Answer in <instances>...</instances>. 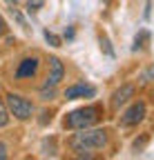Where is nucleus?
Returning <instances> with one entry per match:
<instances>
[{
	"label": "nucleus",
	"instance_id": "1",
	"mask_svg": "<svg viewBox=\"0 0 154 160\" xmlns=\"http://www.w3.org/2000/svg\"><path fill=\"white\" fill-rule=\"evenodd\" d=\"M107 145V131L105 129H81V133H74L69 140L72 151L78 156H89L92 151H98Z\"/></svg>",
	"mask_w": 154,
	"mask_h": 160
},
{
	"label": "nucleus",
	"instance_id": "2",
	"mask_svg": "<svg viewBox=\"0 0 154 160\" xmlns=\"http://www.w3.org/2000/svg\"><path fill=\"white\" fill-rule=\"evenodd\" d=\"M98 118H101V107H81V109H74L72 113H67L65 118V127L67 129H76V131H81V129H87L92 125L98 122Z\"/></svg>",
	"mask_w": 154,
	"mask_h": 160
},
{
	"label": "nucleus",
	"instance_id": "3",
	"mask_svg": "<svg viewBox=\"0 0 154 160\" xmlns=\"http://www.w3.org/2000/svg\"><path fill=\"white\" fill-rule=\"evenodd\" d=\"M7 109L13 113V118L18 120H29L34 113V105L31 100L18 96V93H7Z\"/></svg>",
	"mask_w": 154,
	"mask_h": 160
},
{
	"label": "nucleus",
	"instance_id": "4",
	"mask_svg": "<svg viewBox=\"0 0 154 160\" xmlns=\"http://www.w3.org/2000/svg\"><path fill=\"white\" fill-rule=\"evenodd\" d=\"M143 118H145V102H134L121 116V125L123 127H134V125H139Z\"/></svg>",
	"mask_w": 154,
	"mask_h": 160
},
{
	"label": "nucleus",
	"instance_id": "5",
	"mask_svg": "<svg viewBox=\"0 0 154 160\" xmlns=\"http://www.w3.org/2000/svg\"><path fill=\"white\" fill-rule=\"evenodd\" d=\"M63 76H65V67H63V62L58 58H49V76H47V82H45V87H56L63 80Z\"/></svg>",
	"mask_w": 154,
	"mask_h": 160
},
{
	"label": "nucleus",
	"instance_id": "6",
	"mask_svg": "<svg viewBox=\"0 0 154 160\" xmlns=\"http://www.w3.org/2000/svg\"><path fill=\"white\" fill-rule=\"evenodd\" d=\"M96 96V89L89 87V85H72L65 89V98L67 100H76V98H94Z\"/></svg>",
	"mask_w": 154,
	"mask_h": 160
},
{
	"label": "nucleus",
	"instance_id": "7",
	"mask_svg": "<svg viewBox=\"0 0 154 160\" xmlns=\"http://www.w3.org/2000/svg\"><path fill=\"white\" fill-rule=\"evenodd\" d=\"M130 98H134V87H132V85H123L121 89L114 91V96H112V107H114V109H121L125 102H130Z\"/></svg>",
	"mask_w": 154,
	"mask_h": 160
},
{
	"label": "nucleus",
	"instance_id": "8",
	"mask_svg": "<svg viewBox=\"0 0 154 160\" xmlns=\"http://www.w3.org/2000/svg\"><path fill=\"white\" fill-rule=\"evenodd\" d=\"M38 71V58H25L16 69V78H31Z\"/></svg>",
	"mask_w": 154,
	"mask_h": 160
},
{
	"label": "nucleus",
	"instance_id": "9",
	"mask_svg": "<svg viewBox=\"0 0 154 160\" xmlns=\"http://www.w3.org/2000/svg\"><path fill=\"white\" fill-rule=\"evenodd\" d=\"M9 122V109H7V102H3V98H0V129L7 127Z\"/></svg>",
	"mask_w": 154,
	"mask_h": 160
},
{
	"label": "nucleus",
	"instance_id": "10",
	"mask_svg": "<svg viewBox=\"0 0 154 160\" xmlns=\"http://www.w3.org/2000/svg\"><path fill=\"white\" fill-rule=\"evenodd\" d=\"M98 40H101V49L112 58V56H114V49H112V45H109V38H107L105 33H101V36H98Z\"/></svg>",
	"mask_w": 154,
	"mask_h": 160
},
{
	"label": "nucleus",
	"instance_id": "11",
	"mask_svg": "<svg viewBox=\"0 0 154 160\" xmlns=\"http://www.w3.org/2000/svg\"><path fill=\"white\" fill-rule=\"evenodd\" d=\"M43 36H45V40H47L51 47H61V38L56 36V33H51L49 29H45V33H43Z\"/></svg>",
	"mask_w": 154,
	"mask_h": 160
},
{
	"label": "nucleus",
	"instance_id": "12",
	"mask_svg": "<svg viewBox=\"0 0 154 160\" xmlns=\"http://www.w3.org/2000/svg\"><path fill=\"white\" fill-rule=\"evenodd\" d=\"M147 38H150V36H147V31H141L136 38H134V49H141V47H143V42H147Z\"/></svg>",
	"mask_w": 154,
	"mask_h": 160
},
{
	"label": "nucleus",
	"instance_id": "13",
	"mask_svg": "<svg viewBox=\"0 0 154 160\" xmlns=\"http://www.w3.org/2000/svg\"><path fill=\"white\" fill-rule=\"evenodd\" d=\"M38 7H43V0H27V11H38Z\"/></svg>",
	"mask_w": 154,
	"mask_h": 160
},
{
	"label": "nucleus",
	"instance_id": "14",
	"mask_svg": "<svg viewBox=\"0 0 154 160\" xmlns=\"http://www.w3.org/2000/svg\"><path fill=\"white\" fill-rule=\"evenodd\" d=\"M145 142H147V136H143L141 140L136 138V140H134V149H136V151H141V149L145 147Z\"/></svg>",
	"mask_w": 154,
	"mask_h": 160
},
{
	"label": "nucleus",
	"instance_id": "15",
	"mask_svg": "<svg viewBox=\"0 0 154 160\" xmlns=\"http://www.w3.org/2000/svg\"><path fill=\"white\" fill-rule=\"evenodd\" d=\"M5 158H7V145L0 142V160H5Z\"/></svg>",
	"mask_w": 154,
	"mask_h": 160
},
{
	"label": "nucleus",
	"instance_id": "16",
	"mask_svg": "<svg viewBox=\"0 0 154 160\" xmlns=\"http://www.w3.org/2000/svg\"><path fill=\"white\" fill-rule=\"evenodd\" d=\"M5 31H7V22H5V18L0 16V36H5Z\"/></svg>",
	"mask_w": 154,
	"mask_h": 160
},
{
	"label": "nucleus",
	"instance_id": "17",
	"mask_svg": "<svg viewBox=\"0 0 154 160\" xmlns=\"http://www.w3.org/2000/svg\"><path fill=\"white\" fill-rule=\"evenodd\" d=\"M150 9H152V0H147V2H145V18H150Z\"/></svg>",
	"mask_w": 154,
	"mask_h": 160
},
{
	"label": "nucleus",
	"instance_id": "18",
	"mask_svg": "<svg viewBox=\"0 0 154 160\" xmlns=\"http://www.w3.org/2000/svg\"><path fill=\"white\" fill-rule=\"evenodd\" d=\"M18 2V0H7V5H16Z\"/></svg>",
	"mask_w": 154,
	"mask_h": 160
}]
</instances>
